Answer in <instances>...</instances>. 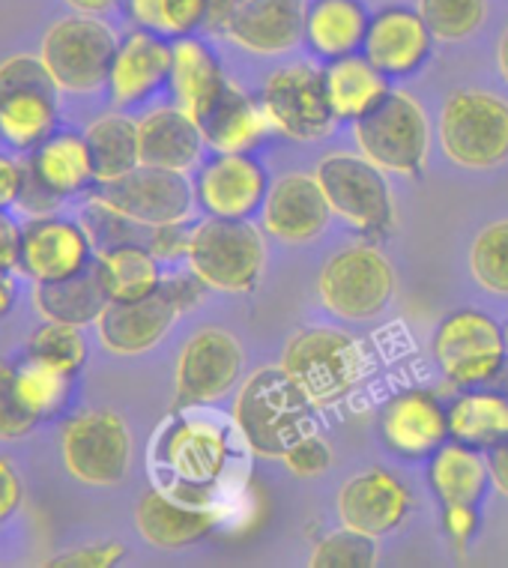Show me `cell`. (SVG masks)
<instances>
[{
	"label": "cell",
	"instance_id": "54",
	"mask_svg": "<svg viewBox=\"0 0 508 568\" xmlns=\"http://www.w3.org/2000/svg\"><path fill=\"white\" fill-rule=\"evenodd\" d=\"M236 3L240 0H206V21L204 30H222L225 33L227 21L234 16Z\"/></svg>",
	"mask_w": 508,
	"mask_h": 568
},
{
	"label": "cell",
	"instance_id": "58",
	"mask_svg": "<svg viewBox=\"0 0 508 568\" xmlns=\"http://www.w3.org/2000/svg\"><path fill=\"white\" fill-rule=\"evenodd\" d=\"M502 333H506V353H508V324L502 326Z\"/></svg>",
	"mask_w": 508,
	"mask_h": 568
},
{
	"label": "cell",
	"instance_id": "24",
	"mask_svg": "<svg viewBox=\"0 0 508 568\" xmlns=\"http://www.w3.org/2000/svg\"><path fill=\"white\" fill-rule=\"evenodd\" d=\"M430 42H434V33L419 10L386 7L368 24L362 54L372 60L386 79H404L428 60Z\"/></svg>",
	"mask_w": 508,
	"mask_h": 568
},
{
	"label": "cell",
	"instance_id": "49",
	"mask_svg": "<svg viewBox=\"0 0 508 568\" xmlns=\"http://www.w3.org/2000/svg\"><path fill=\"white\" fill-rule=\"evenodd\" d=\"M63 197L54 195L49 186H42L37 176L30 174L28 168V180H24V189H21L19 195V206L28 213V216H54V210L60 206Z\"/></svg>",
	"mask_w": 508,
	"mask_h": 568
},
{
	"label": "cell",
	"instance_id": "23",
	"mask_svg": "<svg viewBox=\"0 0 508 568\" xmlns=\"http://www.w3.org/2000/svg\"><path fill=\"white\" fill-rule=\"evenodd\" d=\"M380 434L383 443L402 458H430L443 443L451 440L449 410L425 389H410L383 407Z\"/></svg>",
	"mask_w": 508,
	"mask_h": 568
},
{
	"label": "cell",
	"instance_id": "30",
	"mask_svg": "<svg viewBox=\"0 0 508 568\" xmlns=\"http://www.w3.org/2000/svg\"><path fill=\"white\" fill-rule=\"evenodd\" d=\"M323 79H326V93H329L335 118L347 123L365 118L392 93L389 79L359 51L329 60L323 69Z\"/></svg>",
	"mask_w": 508,
	"mask_h": 568
},
{
	"label": "cell",
	"instance_id": "5",
	"mask_svg": "<svg viewBox=\"0 0 508 568\" xmlns=\"http://www.w3.org/2000/svg\"><path fill=\"white\" fill-rule=\"evenodd\" d=\"M333 219L362 236H386L395 225V201L386 171L362 153H329L314 168Z\"/></svg>",
	"mask_w": 508,
	"mask_h": 568
},
{
	"label": "cell",
	"instance_id": "57",
	"mask_svg": "<svg viewBox=\"0 0 508 568\" xmlns=\"http://www.w3.org/2000/svg\"><path fill=\"white\" fill-rule=\"evenodd\" d=\"M497 60H499V72H502V79L508 81V28H506V33H502V37H499Z\"/></svg>",
	"mask_w": 508,
	"mask_h": 568
},
{
	"label": "cell",
	"instance_id": "35",
	"mask_svg": "<svg viewBox=\"0 0 508 568\" xmlns=\"http://www.w3.org/2000/svg\"><path fill=\"white\" fill-rule=\"evenodd\" d=\"M90 156L96 171V186H108L141 165L138 156V120L126 114H102L88 126Z\"/></svg>",
	"mask_w": 508,
	"mask_h": 568
},
{
	"label": "cell",
	"instance_id": "28",
	"mask_svg": "<svg viewBox=\"0 0 508 568\" xmlns=\"http://www.w3.org/2000/svg\"><path fill=\"white\" fill-rule=\"evenodd\" d=\"M206 148L213 153H252L270 132L273 123L266 118L261 99H252L234 81L215 102V109L201 120Z\"/></svg>",
	"mask_w": 508,
	"mask_h": 568
},
{
	"label": "cell",
	"instance_id": "41",
	"mask_svg": "<svg viewBox=\"0 0 508 568\" xmlns=\"http://www.w3.org/2000/svg\"><path fill=\"white\" fill-rule=\"evenodd\" d=\"M416 10L434 33V40L460 42L485 24L488 0H419Z\"/></svg>",
	"mask_w": 508,
	"mask_h": 568
},
{
	"label": "cell",
	"instance_id": "29",
	"mask_svg": "<svg viewBox=\"0 0 508 568\" xmlns=\"http://www.w3.org/2000/svg\"><path fill=\"white\" fill-rule=\"evenodd\" d=\"M428 481L440 506H479L490 485L488 455L467 443H443L430 455Z\"/></svg>",
	"mask_w": 508,
	"mask_h": 568
},
{
	"label": "cell",
	"instance_id": "4",
	"mask_svg": "<svg viewBox=\"0 0 508 568\" xmlns=\"http://www.w3.org/2000/svg\"><path fill=\"white\" fill-rule=\"evenodd\" d=\"M353 141L368 162L398 176H421L428 165L430 129L419 99L392 90L377 109L353 123Z\"/></svg>",
	"mask_w": 508,
	"mask_h": 568
},
{
	"label": "cell",
	"instance_id": "15",
	"mask_svg": "<svg viewBox=\"0 0 508 568\" xmlns=\"http://www.w3.org/2000/svg\"><path fill=\"white\" fill-rule=\"evenodd\" d=\"M243 347L225 329L206 326L183 344L174 372V407L195 410L222 402L243 377Z\"/></svg>",
	"mask_w": 508,
	"mask_h": 568
},
{
	"label": "cell",
	"instance_id": "11",
	"mask_svg": "<svg viewBox=\"0 0 508 568\" xmlns=\"http://www.w3.org/2000/svg\"><path fill=\"white\" fill-rule=\"evenodd\" d=\"M317 294L326 312L342 321H372L395 296V270L374 245H350L323 264Z\"/></svg>",
	"mask_w": 508,
	"mask_h": 568
},
{
	"label": "cell",
	"instance_id": "44",
	"mask_svg": "<svg viewBox=\"0 0 508 568\" xmlns=\"http://www.w3.org/2000/svg\"><path fill=\"white\" fill-rule=\"evenodd\" d=\"M284 467L299 476V479H314V476H321L333 467V449H329V443L323 440L321 434H303L299 440L291 446V449L282 455Z\"/></svg>",
	"mask_w": 508,
	"mask_h": 568
},
{
	"label": "cell",
	"instance_id": "31",
	"mask_svg": "<svg viewBox=\"0 0 508 568\" xmlns=\"http://www.w3.org/2000/svg\"><path fill=\"white\" fill-rule=\"evenodd\" d=\"M162 261L148 245L138 243H111L93 261L99 282L105 287L108 303H135L144 296L156 294L162 287Z\"/></svg>",
	"mask_w": 508,
	"mask_h": 568
},
{
	"label": "cell",
	"instance_id": "40",
	"mask_svg": "<svg viewBox=\"0 0 508 568\" xmlns=\"http://www.w3.org/2000/svg\"><path fill=\"white\" fill-rule=\"evenodd\" d=\"M28 356L42 359V363L54 365V368H60L69 377H75L84 368V363H88V342H84L81 326L45 321L40 329L30 333Z\"/></svg>",
	"mask_w": 508,
	"mask_h": 568
},
{
	"label": "cell",
	"instance_id": "19",
	"mask_svg": "<svg viewBox=\"0 0 508 568\" xmlns=\"http://www.w3.org/2000/svg\"><path fill=\"white\" fill-rule=\"evenodd\" d=\"M266 192V171L252 153H215L195 180L197 204L219 219H252Z\"/></svg>",
	"mask_w": 508,
	"mask_h": 568
},
{
	"label": "cell",
	"instance_id": "16",
	"mask_svg": "<svg viewBox=\"0 0 508 568\" xmlns=\"http://www.w3.org/2000/svg\"><path fill=\"white\" fill-rule=\"evenodd\" d=\"M153 458L167 479L215 488L231 460V437L219 422L180 413L156 434Z\"/></svg>",
	"mask_w": 508,
	"mask_h": 568
},
{
	"label": "cell",
	"instance_id": "10",
	"mask_svg": "<svg viewBox=\"0 0 508 568\" xmlns=\"http://www.w3.org/2000/svg\"><path fill=\"white\" fill-rule=\"evenodd\" d=\"M195 186L186 174L138 165L126 176L99 186L93 206L135 227H162L189 222L195 210Z\"/></svg>",
	"mask_w": 508,
	"mask_h": 568
},
{
	"label": "cell",
	"instance_id": "38",
	"mask_svg": "<svg viewBox=\"0 0 508 568\" xmlns=\"http://www.w3.org/2000/svg\"><path fill=\"white\" fill-rule=\"evenodd\" d=\"M69 386H72L69 374H63L54 365L42 363V359H33V356H28L16 368L19 398L37 419H49V416L63 410V404L69 398Z\"/></svg>",
	"mask_w": 508,
	"mask_h": 568
},
{
	"label": "cell",
	"instance_id": "43",
	"mask_svg": "<svg viewBox=\"0 0 508 568\" xmlns=\"http://www.w3.org/2000/svg\"><path fill=\"white\" fill-rule=\"evenodd\" d=\"M40 419L24 407L16 389V368L0 363V443L21 440L28 437Z\"/></svg>",
	"mask_w": 508,
	"mask_h": 568
},
{
	"label": "cell",
	"instance_id": "50",
	"mask_svg": "<svg viewBox=\"0 0 508 568\" xmlns=\"http://www.w3.org/2000/svg\"><path fill=\"white\" fill-rule=\"evenodd\" d=\"M21 500H24L21 476L10 460L0 458V524H7L21 509Z\"/></svg>",
	"mask_w": 508,
	"mask_h": 568
},
{
	"label": "cell",
	"instance_id": "42",
	"mask_svg": "<svg viewBox=\"0 0 508 568\" xmlns=\"http://www.w3.org/2000/svg\"><path fill=\"white\" fill-rule=\"evenodd\" d=\"M377 562V539L362 536L350 527L326 532L312 548V568H372Z\"/></svg>",
	"mask_w": 508,
	"mask_h": 568
},
{
	"label": "cell",
	"instance_id": "53",
	"mask_svg": "<svg viewBox=\"0 0 508 568\" xmlns=\"http://www.w3.org/2000/svg\"><path fill=\"white\" fill-rule=\"evenodd\" d=\"M485 455H488L490 485H494L502 497H508V440L490 446Z\"/></svg>",
	"mask_w": 508,
	"mask_h": 568
},
{
	"label": "cell",
	"instance_id": "36",
	"mask_svg": "<svg viewBox=\"0 0 508 568\" xmlns=\"http://www.w3.org/2000/svg\"><path fill=\"white\" fill-rule=\"evenodd\" d=\"M451 440L488 452L508 440V398L497 393H467L446 407Z\"/></svg>",
	"mask_w": 508,
	"mask_h": 568
},
{
	"label": "cell",
	"instance_id": "37",
	"mask_svg": "<svg viewBox=\"0 0 508 568\" xmlns=\"http://www.w3.org/2000/svg\"><path fill=\"white\" fill-rule=\"evenodd\" d=\"M126 12L138 28L180 40L204 30L206 0H126Z\"/></svg>",
	"mask_w": 508,
	"mask_h": 568
},
{
	"label": "cell",
	"instance_id": "14",
	"mask_svg": "<svg viewBox=\"0 0 508 568\" xmlns=\"http://www.w3.org/2000/svg\"><path fill=\"white\" fill-rule=\"evenodd\" d=\"M261 105L273 123V132L291 141H321L335 129L323 69L312 63H291L275 69L261 90Z\"/></svg>",
	"mask_w": 508,
	"mask_h": 568
},
{
	"label": "cell",
	"instance_id": "3",
	"mask_svg": "<svg viewBox=\"0 0 508 568\" xmlns=\"http://www.w3.org/2000/svg\"><path fill=\"white\" fill-rule=\"evenodd\" d=\"M186 264L215 294H252L266 264L264 231L248 219H204L192 227Z\"/></svg>",
	"mask_w": 508,
	"mask_h": 568
},
{
	"label": "cell",
	"instance_id": "46",
	"mask_svg": "<svg viewBox=\"0 0 508 568\" xmlns=\"http://www.w3.org/2000/svg\"><path fill=\"white\" fill-rule=\"evenodd\" d=\"M189 236H192V227H186V222L150 227L148 248L159 261H180L189 252Z\"/></svg>",
	"mask_w": 508,
	"mask_h": 568
},
{
	"label": "cell",
	"instance_id": "20",
	"mask_svg": "<svg viewBox=\"0 0 508 568\" xmlns=\"http://www.w3.org/2000/svg\"><path fill=\"white\" fill-rule=\"evenodd\" d=\"M333 210L314 174H284L275 180L261 206V227L278 243H312L326 231Z\"/></svg>",
	"mask_w": 508,
	"mask_h": 568
},
{
	"label": "cell",
	"instance_id": "32",
	"mask_svg": "<svg viewBox=\"0 0 508 568\" xmlns=\"http://www.w3.org/2000/svg\"><path fill=\"white\" fill-rule=\"evenodd\" d=\"M28 168L42 186H49L60 197L79 195L90 183H96L88 138L72 132H54L40 148L30 150Z\"/></svg>",
	"mask_w": 508,
	"mask_h": 568
},
{
	"label": "cell",
	"instance_id": "6",
	"mask_svg": "<svg viewBox=\"0 0 508 568\" xmlns=\"http://www.w3.org/2000/svg\"><path fill=\"white\" fill-rule=\"evenodd\" d=\"M449 162L488 171L508 159V102L488 90H458L443 102L437 123Z\"/></svg>",
	"mask_w": 508,
	"mask_h": 568
},
{
	"label": "cell",
	"instance_id": "21",
	"mask_svg": "<svg viewBox=\"0 0 508 568\" xmlns=\"http://www.w3.org/2000/svg\"><path fill=\"white\" fill-rule=\"evenodd\" d=\"M308 0H240L225 37L248 54L275 58L305 40Z\"/></svg>",
	"mask_w": 508,
	"mask_h": 568
},
{
	"label": "cell",
	"instance_id": "56",
	"mask_svg": "<svg viewBox=\"0 0 508 568\" xmlns=\"http://www.w3.org/2000/svg\"><path fill=\"white\" fill-rule=\"evenodd\" d=\"M120 0H67V7H72L81 16H102V12L114 10Z\"/></svg>",
	"mask_w": 508,
	"mask_h": 568
},
{
	"label": "cell",
	"instance_id": "45",
	"mask_svg": "<svg viewBox=\"0 0 508 568\" xmlns=\"http://www.w3.org/2000/svg\"><path fill=\"white\" fill-rule=\"evenodd\" d=\"M126 557V548L120 541H99L90 548H75L58 557L45 559L42 566L49 568H111L118 566L120 559Z\"/></svg>",
	"mask_w": 508,
	"mask_h": 568
},
{
	"label": "cell",
	"instance_id": "55",
	"mask_svg": "<svg viewBox=\"0 0 508 568\" xmlns=\"http://www.w3.org/2000/svg\"><path fill=\"white\" fill-rule=\"evenodd\" d=\"M16 300H19L16 282L10 278V273H0V321L16 308Z\"/></svg>",
	"mask_w": 508,
	"mask_h": 568
},
{
	"label": "cell",
	"instance_id": "7",
	"mask_svg": "<svg viewBox=\"0 0 508 568\" xmlns=\"http://www.w3.org/2000/svg\"><path fill=\"white\" fill-rule=\"evenodd\" d=\"M118 37L99 16H69L54 21L40 45V60L60 93H96L108 88Z\"/></svg>",
	"mask_w": 508,
	"mask_h": 568
},
{
	"label": "cell",
	"instance_id": "9",
	"mask_svg": "<svg viewBox=\"0 0 508 568\" xmlns=\"http://www.w3.org/2000/svg\"><path fill=\"white\" fill-rule=\"evenodd\" d=\"M63 467L90 488H114L126 479L132 460V434L114 410H81L60 428Z\"/></svg>",
	"mask_w": 508,
	"mask_h": 568
},
{
	"label": "cell",
	"instance_id": "17",
	"mask_svg": "<svg viewBox=\"0 0 508 568\" xmlns=\"http://www.w3.org/2000/svg\"><path fill=\"white\" fill-rule=\"evenodd\" d=\"M93 261V236L72 219L33 216L21 231L19 270L30 282H63L90 270Z\"/></svg>",
	"mask_w": 508,
	"mask_h": 568
},
{
	"label": "cell",
	"instance_id": "52",
	"mask_svg": "<svg viewBox=\"0 0 508 568\" xmlns=\"http://www.w3.org/2000/svg\"><path fill=\"white\" fill-rule=\"evenodd\" d=\"M24 180H28V165L0 153V206L19 204Z\"/></svg>",
	"mask_w": 508,
	"mask_h": 568
},
{
	"label": "cell",
	"instance_id": "47",
	"mask_svg": "<svg viewBox=\"0 0 508 568\" xmlns=\"http://www.w3.org/2000/svg\"><path fill=\"white\" fill-rule=\"evenodd\" d=\"M443 527L449 532L451 545L464 554L479 529V506H443Z\"/></svg>",
	"mask_w": 508,
	"mask_h": 568
},
{
	"label": "cell",
	"instance_id": "13",
	"mask_svg": "<svg viewBox=\"0 0 508 568\" xmlns=\"http://www.w3.org/2000/svg\"><path fill=\"white\" fill-rule=\"evenodd\" d=\"M219 518L222 515L210 485L176 479H165L156 488H150L135 509V527L141 539L165 550L189 548L206 539Z\"/></svg>",
	"mask_w": 508,
	"mask_h": 568
},
{
	"label": "cell",
	"instance_id": "39",
	"mask_svg": "<svg viewBox=\"0 0 508 568\" xmlns=\"http://www.w3.org/2000/svg\"><path fill=\"white\" fill-rule=\"evenodd\" d=\"M469 273L481 291L494 296H508V219L490 222L473 240Z\"/></svg>",
	"mask_w": 508,
	"mask_h": 568
},
{
	"label": "cell",
	"instance_id": "51",
	"mask_svg": "<svg viewBox=\"0 0 508 568\" xmlns=\"http://www.w3.org/2000/svg\"><path fill=\"white\" fill-rule=\"evenodd\" d=\"M21 231H24V227L16 225V219L0 206V273H12V270H19Z\"/></svg>",
	"mask_w": 508,
	"mask_h": 568
},
{
	"label": "cell",
	"instance_id": "22",
	"mask_svg": "<svg viewBox=\"0 0 508 568\" xmlns=\"http://www.w3.org/2000/svg\"><path fill=\"white\" fill-rule=\"evenodd\" d=\"M171 60L174 49L162 33L138 28L118 45L111 75H108V93L118 109L141 105L144 99L156 93L165 81H171Z\"/></svg>",
	"mask_w": 508,
	"mask_h": 568
},
{
	"label": "cell",
	"instance_id": "1",
	"mask_svg": "<svg viewBox=\"0 0 508 568\" xmlns=\"http://www.w3.org/2000/svg\"><path fill=\"white\" fill-rule=\"evenodd\" d=\"M278 368L314 410H326L353 395L368 374V356L353 335L333 326H312L284 344Z\"/></svg>",
	"mask_w": 508,
	"mask_h": 568
},
{
	"label": "cell",
	"instance_id": "2",
	"mask_svg": "<svg viewBox=\"0 0 508 568\" xmlns=\"http://www.w3.org/2000/svg\"><path fill=\"white\" fill-rule=\"evenodd\" d=\"M312 404L275 365L254 372L243 383L231 419L257 458H282L303 434L312 432Z\"/></svg>",
	"mask_w": 508,
	"mask_h": 568
},
{
	"label": "cell",
	"instance_id": "25",
	"mask_svg": "<svg viewBox=\"0 0 508 568\" xmlns=\"http://www.w3.org/2000/svg\"><path fill=\"white\" fill-rule=\"evenodd\" d=\"M176 317L180 308L162 287L135 303H108L96 321L99 342L108 353L138 356L153 351L171 333Z\"/></svg>",
	"mask_w": 508,
	"mask_h": 568
},
{
	"label": "cell",
	"instance_id": "34",
	"mask_svg": "<svg viewBox=\"0 0 508 568\" xmlns=\"http://www.w3.org/2000/svg\"><path fill=\"white\" fill-rule=\"evenodd\" d=\"M33 305L45 321H60V324L88 326L96 324L99 314L105 312L108 294L99 282L96 270L90 266L84 273L63 278V282L37 284L33 291Z\"/></svg>",
	"mask_w": 508,
	"mask_h": 568
},
{
	"label": "cell",
	"instance_id": "8",
	"mask_svg": "<svg viewBox=\"0 0 508 568\" xmlns=\"http://www.w3.org/2000/svg\"><path fill=\"white\" fill-rule=\"evenodd\" d=\"M60 90L40 54L0 60V138L16 150H37L58 126Z\"/></svg>",
	"mask_w": 508,
	"mask_h": 568
},
{
	"label": "cell",
	"instance_id": "26",
	"mask_svg": "<svg viewBox=\"0 0 508 568\" xmlns=\"http://www.w3.org/2000/svg\"><path fill=\"white\" fill-rule=\"evenodd\" d=\"M204 132L180 105H159L138 120L141 165L189 174L204 156Z\"/></svg>",
	"mask_w": 508,
	"mask_h": 568
},
{
	"label": "cell",
	"instance_id": "33",
	"mask_svg": "<svg viewBox=\"0 0 508 568\" xmlns=\"http://www.w3.org/2000/svg\"><path fill=\"white\" fill-rule=\"evenodd\" d=\"M368 12L362 0H314L305 16V42L323 60L362 51L368 33Z\"/></svg>",
	"mask_w": 508,
	"mask_h": 568
},
{
	"label": "cell",
	"instance_id": "12",
	"mask_svg": "<svg viewBox=\"0 0 508 568\" xmlns=\"http://www.w3.org/2000/svg\"><path fill=\"white\" fill-rule=\"evenodd\" d=\"M430 351H434V363L440 365L443 377L460 389L490 383L508 359L502 326L476 308L446 314L434 333Z\"/></svg>",
	"mask_w": 508,
	"mask_h": 568
},
{
	"label": "cell",
	"instance_id": "18",
	"mask_svg": "<svg viewBox=\"0 0 508 568\" xmlns=\"http://www.w3.org/2000/svg\"><path fill=\"white\" fill-rule=\"evenodd\" d=\"M413 509V494L395 473L372 467L344 481L338 488L335 511L342 527H350L362 536L383 539L402 527Z\"/></svg>",
	"mask_w": 508,
	"mask_h": 568
},
{
	"label": "cell",
	"instance_id": "27",
	"mask_svg": "<svg viewBox=\"0 0 508 568\" xmlns=\"http://www.w3.org/2000/svg\"><path fill=\"white\" fill-rule=\"evenodd\" d=\"M174 60H171V90H174V105L192 114L201 126V120L215 109V102L227 90V75L213 49L192 37H180L171 42Z\"/></svg>",
	"mask_w": 508,
	"mask_h": 568
},
{
	"label": "cell",
	"instance_id": "48",
	"mask_svg": "<svg viewBox=\"0 0 508 568\" xmlns=\"http://www.w3.org/2000/svg\"><path fill=\"white\" fill-rule=\"evenodd\" d=\"M162 291H165L171 300H174V305L180 308V314L189 312V308H195L201 300H204V294L210 291L201 278H197L192 270H186V273H176L171 275V278H162Z\"/></svg>",
	"mask_w": 508,
	"mask_h": 568
}]
</instances>
